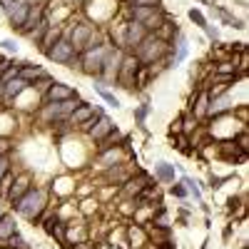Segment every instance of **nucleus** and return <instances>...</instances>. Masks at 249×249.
Instances as JSON below:
<instances>
[{"label": "nucleus", "mask_w": 249, "mask_h": 249, "mask_svg": "<svg viewBox=\"0 0 249 249\" xmlns=\"http://www.w3.org/2000/svg\"><path fill=\"white\" fill-rule=\"evenodd\" d=\"M15 212L20 214V217H25V219H30V222H40V217H43V212H45V190H30L20 197L15 204Z\"/></svg>", "instance_id": "nucleus-1"}, {"label": "nucleus", "mask_w": 249, "mask_h": 249, "mask_svg": "<svg viewBox=\"0 0 249 249\" xmlns=\"http://www.w3.org/2000/svg\"><path fill=\"white\" fill-rule=\"evenodd\" d=\"M167 53H170V43H164L155 33H147L142 37V43L135 48V57L142 65H155V60H162Z\"/></svg>", "instance_id": "nucleus-2"}, {"label": "nucleus", "mask_w": 249, "mask_h": 249, "mask_svg": "<svg viewBox=\"0 0 249 249\" xmlns=\"http://www.w3.org/2000/svg\"><path fill=\"white\" fill-rule=\"evenodd\" d=\"M45 57L53 60V62H60V65H68L72 70H80V53L70 45V40L65 35H62L60 40H55V43L48 48Z\"/></svg>", "instance_id": "nucleus-3"}, {"label": "nucleus", "mask_w": 249, "mask_h": 249, "mask_svg": "<svg viewBox=\"0 0 249 249\" xmlns=\"http://www.w3.org/2000/svg\"><path fill=\"white\" fill-rule=\"evenodd\" d=\"M110 48L112 45H97V48H90L85 53H80V70L85 75H92V77H100L102 75V68H105V60L110 55Z\"/></svg>", "instance_id": "nucleus-4"}, {"label": "nucleus", "mask_w": 249, "mask_h": 249, "mask_svg": "<svg viewBox=\"0 0 249 249\" xmlns=\"http://www.w3.org/2000/svg\"><path fill=\"white\" fill-rule=\"evenodd\" d=\"M142 65V62L135 57V53H124L122 55V62H120V70H117V82L122 88L132 90V82H135V72L137 68Z\"/></svg>", "instance_id": "nucleus-5"}, {"label": "nucleus", "mask_w": 249, "mask_h": 249, "mask_svg": "<svg viewBox=\"0 0 249 249\" xmlns=\"http://www.w3.org/2000/svg\"><path fill=\"white\" fill-rule=\"evenodd\" d=\"M28 13H30V0H15L13 5L5 8V15L10 20V28L20 30L25 25V20H28Z\"/></svg>", "instance_id": "nucleus-6"}, {"label": "nucleus", "mask_w": 249, "mask_h": 249, "mask_svg": "<svg viewBox=\"0 0 249 249\" xmlns=\"http://www.w3.org/2000/svg\"><path fill=\"white\" fill-rule=\"evenodd\" d=\"M43 100H48V102H65V100H80V95H77L75 88L65 85V82H53Z\"/></svg>", "instance_id": "nucleus-7"}, {"label": "nucleus", "mask_w": 249, "mask_h": 249, "mask_svg": "<svg viewBox=\"0 0 249 249\" xmlns=\"http://www.w3.org/2000/svg\"><path fill=\"white\" fill-rule=\"evenodd\" d=\"M122 50H115L110 48V55L105 60V68H102V75L100 80H105V82H117V70H120V62H122Z\"/></svg>", "instance_id": "nucleus-8"}, {"label": "nucleus", "mask_w": 249, "mask_h": 249, "mask_svg": "<svg viewBox=\"0 0 249 249\" xmlns=\"http://www.w3.org/2000/svg\"><path fill=\"white\" fill-rule=\"evenodd\" d=\"M147 184H150V175H147V172H140L137 177H127V179L122 182V192L127 195V197H135V195H140Z\"/></svg>", "instance_id": "nucleus-9"}, {"label": "nucleus", "mask_w": 249, "mask_h": 249, "mask_svg": "<svg viewBox=\"0 0 249 249\" xmlns=\"http://www.w3.org/2000/svg\"><path fill=\"white\" fill-rule=\"evenodd\" d=\"M43 18H45V8H43V5H35V3H30V13H28V20H25V25L20 28L18 33L28 37V35H30V33H33V30L37 28V23H40V20H43Z\"/></svg>", "instance_id": "nucleus-10"}, {"label": "nucleus", "mask_w": 249, "mask_h": 249, "mask_svg": "<svg viewBox=\"0 0 249 249\" xmlns=\"http://www.w3.org/2000/svg\"><path fill=\"white\" fill-rule=\"evenodd\" d=\"M45 75H48V70H45V68L33 65V62H28V60L23 62V68L18 70V77H20V80H25L28 85H33V82H37L40 77H45Z\"/></svg>", "instance_id": "nucleus-11"}, {"label": "nucleus", "mask_w": 249, "mask_h": 249, "mask_svg": "<svg viewBox=\"0 0 249 249\" xmlns=\"http://www.w3.org/2000/svg\"><path fill=\"white\" fill-rule=\"evenodd\" d=\"M28 190H30V177H28V175H20V177L8 187V195H5V197H8V202H10V204H15V202H18L20 197H23Z\"/></svg>", "instance_id": "nucleus-12"}, {"label": "nucleus", "mask_w": 249, "mask_h": 249, "mask_svg": "<svg viewBox=\"0 0 249 249\" xmlns=\"http://www.w3.org/2000/svg\"><path fill=\"white\" fill-rule=\"evenodd\" d=\"M234 105L230 102L227 95H219V97H210V107H207V117H222L224 112H230Z\"/></svg>", "instance_id": "nucleus-13"}, {"label": "nucleus", "mask_w": 249, "mask_h": 249, "mask_svg": "<svg viewBox=\"0 0 249 249\" xmlns=\"http://www.w3.org/2000/svg\"><path fill=\"white\" fill-rule=\"evenodd\" d=\"M92 115H95V105H90V102H80V105L70 112L68 122L75 124V127H80V124H82V122H88Z\"/></svg>", "instance_id": "nucleus-14"}, {"label": "nucleus", "mask_w": 249, "mask_h": 249, "mask_svg": "<svg viewBox=\"0 0 249 249\" xmlns=\"http://www.w3.org/2000/svg\"><path fill=\"white\" fill-rule=\"evenodd\" d=\"M112 130H115V122H112V120L105 115V117H97V122L92 124V130H90L88 135H90L95 142H100V140H105V137H107Z\"/></svg>", "instance_id": "nucleus-15"}, {"label": "nucleus", "mask_w": 249, "mask_h": 249, "mask_svg": "<svg viewBox=\"0 0 249 249\" xmlns=\"http://www.w3.org/2000/svg\"><path fill=\"white\" fill-rule=\"evenodd\" d=\"M28 88V82L25 80H20V77H13V80H8L3 88H0V92H3V97H5V102H10L13 97H18L20 92H23Z\"/></svg>", "instance_id": "nucleus-16"}, {"label": "nucleus", "mask_w": 249, "mask_h": 249, "mask_svg": "<svg viewBox=\"0 0 249 249\" xmlns=\"http://www.w3.org/2000/svg\"><path fill=\"white\" fill-rule=\"evenodd\" d=\"M212 13L222 20L224 25H230V28H237V30H244V28H247V25H244V20H237L230 10H224V8H219V5H214V3H212Z\"/></svg>", "instance_id": "nucleus-17"}, {"label": "nucleus", "mask_w": 249, "mask_h": 249, "mask_svg": "<svg viewBox=\"0 0 249 249\" xmlns=\"http://www.w3.org/2000/svg\"><path fill=\"white\" fill-rule=\"evenodd\" d=\"M155 177L160 182H175V164L170 162H157L155 164Z\"/></svg>", "instance_id": "nucleus-18"}, {"label": "nucleus", "mask_w": 249, "mask_h": 249, "mask_svg": "<svg viewBox=\"0 0 249 249\" xmlns=\"http://www.w3.org/2000/svg\"><path fill=\"white\" fill-rule=\"evenodd\" d=\"M13 232H18V227H15V217L5 212L3 217H0V242H5Z\"/></svg>", "instance_id": "nucleus-19"}, {"label": "nucleus", "mask_w": 249, "mask_h": 249, "mask_svg": "<svg viewBox=\"0 0 249 249\" xmlns=\"http://www.w3.org/2000/svg\"><path fill=\"white\" fill-rule=\"evenodd\" d=\"M150 65H140L137 68V72H135V82H132V85L137 88V90H142L144 85H147V82H150Z\"/></svg>", "instance_id": "nucleus-20"}, {"label": "nucleus", "mask_w": 249, "mask_h": 249, "mask_svg": "<svg viewBox=\"0 0 249 249\" xmlns=\"http://www.w3.org/2000/svg\"><path fill=\"white\" fill-rule=\"evenodd\" d=\"M3 244H5L8 249H30V247H28V242H25V237L20 234V232H13V234H10V237L3 242Z\"/></svg>", "instance_id": "nucleus-21"}, {"label": "nucleus", "mask_w": 249, "mask_h": 249, "mask_svg": "<svg viewBox=\"0 0 249 249\" xmlns=\"http://www.w3.org/2000/svg\"><path fill=\"white\" fill-rule=\"evenodd\" d=\"M182 184L187 187V195H192V197L197 199V204H202V190H199L197 179H192V177H184V179H182Z\"/></svg>", "instance_id": "nucleus-22"}, {"label": "nucleus", "mask_w": 249, "mask_h": 249, "mask_svg": "<svg viewBox=\"0 0 249 249\" xmlns=\"http://www.w3.org/2000/svg\"><path fill=\"white\" fill-rule=\"evenodd\" d=\"M92 88H95V92H97L102 100H105L110 107H120V100H117V97H115V95H112V92H110L105 85H92Z\"/></svg>", "instance_id": "nucleus-23"}, {"label": "nucleus", "mask_w": 249, "mask_h": 249, "mask_svg": "<svg viewBox=\"0 0 249 249\" xmlns=\"http://www.w3.org/2000/svg\"><path fill=\"white\" fill-rule=\"evenodd\" d=\"M175 147H177L182 155H187V157L195 155V147H190V137L182 135V132H177V144H175Z\"/></svg>", "instance_id": "nucleus-24"}, {"label": "nucleus", "mask_w": 249, "mask_h": 249, "mask_svg": "<svg viewBox=\"0 0 249 249\" xmlns=\"http://www.w3.org/2000/svg\"><path fill=\"white\" fill-rule=\"evenodd\" d=\"M179 130H182V135H190L192 130H197V117L190 112V115H184L182 120H179Z\"/></svg>", "instance_id": "nucleus-25"}, {"label": "nucleus", "mask_w": 249, "mask_h": 249, "mask_svg": "<svg viewBox=\"0 0 249 249\" xmlns=\"http://www.w3.org/2000/svg\"><path fill=\"white\" fill-rule=\"evenodd\" d=\"M50 237H55L62 247H68V224H62V222L55 224V227H53V232H50Z\"/></svg>", "instance_id": "nucleus-26"}, {"label": "nucleus", "mask_w": 249, "mask_h": 249, "mask_svg": "<svg viewBox=\"0 0 249 249\" xmlns=\"http://www.w3.org/2000/svg\"><path fill=\"white\" fill-rule=\"evenodd\" d=\"M214 72H217V75H234V72H237V60L219 62V65H214Z\"/></svg>", "instance_id": "nucleus-27"}, {"label": "nucleus", "mask_w": 249, "mask_h": 249, "mask_svg": "<svg viewBox=\"0 0 249 249\" xmlns=\"http://www.w3.org/2000/svg\"><path fill=\"white\" fill-rule=\"evenodd\" d=\"M152 224H155V227H170V217H167V212H164L162 207L152 214Z\"/></svg>", "instance_id": "nucleus-28"}, {"label": "nucleus", "mask_w": 249, "mask_h": 249, "mask_svg": "<svg viewBox=\"0 0 249 249\" xmlns=\"http://www.w3.org/2000/svg\"><path fill=\"white\" fill-rule=\"evenodd\" d=\"M234 144H237V147H239L242 152H247V150H249V130H247V127L234 137Z\"/></svg>", "instance_id": "nucleus-29"}, {"label": "nucleus", "mask_w": 249, "mask_h": 249, "mask_svg": "<svg viewBox=\"0 0 249 249\" xmlns=\"http://www.w3.org/2000/svg\"><path fill=\"white\" fill-rule=\"evenodd\" d=\"M187 15H190V20H192V23H195L199 30H204V25H207V18L202 15V10H195V8H192V10L187 13Z\"/></svg>", "instance_id": "nucleus-30"}, {"label": "nucleus", "mask_w": 249, "mask_h": 249, "mask_svg": "<svg viewBox=\"0 0 249 249\" xmlns=\"http://www.w3.org/2000/svg\"><path fill=\"white\" fill-rule=\"evenodd\" d=\"M53 82H55V80H53V77H50V72H48L45 77H40L37 82H33V85H35V88H37L40 92H43V97H45V92L50 90V85H53Z\"/></svg>", "instance_id": "nucleus-31"}, {"label": "nucleus", "mask_w": 249, "mask_h": 249, "mask_svg": "<svg viewBox=\"0 0 249 249\" xmlns=\"http://www.w3.org/2000/svg\"><path fill=\"white\" fill-rule=\"evenodd\" d=\"M147 115H150V105L144 102V105H140V107L135 110V122H137V124H144V117H147Z\"/></svg>", "instance_id": "nucleus-32"}, {"label": "nucleus", "mask_w": 249, "mask_h": 249, "mask_svg": "<svg viewBox=\"0 0 249 249\" xmlns=\"http://www.w3.org/2000/svg\"><path fill=\"white\" fill-rule=\"evenodd\" d=\"M170 195H175L177 199H184V197H187V187H184L182 182H175V184L170 187Z\"/></svg>", "instance_id": "nucleus-33"}, {"label": "nucleus", "mask_w": 249, "mask_h": 249, "mask_svg": "<svg viewBox=\"0 0 249 249\" xmlns=\"http://www.w3.org/2000/svg\"><path fill=\"white\" fill-rule=\"evenodd\" d=\"M10 172V157L8 155H0V182H3V177Z\"/></svg>", "instance_id": "nucleus-34"}, {"label": "nucleus", "mask_w": 249, "mask_h": 249, "mask_svg": "<svg viewBox=\"0 0 249 249\" xmlns=\"http://www.w3.org/2000/svg\"><path fill=\"white\" fill-rule=\"evenodd\" d=\"M204 33H207V37H210L212 43H217V40H219V28H217V25L207 23V25H204Z\"/></svg>", "instance_id": "nucleus-35"}, {"label": "nucleus", "mask_w": 249, "mask_h": 249, "mask_svg": "<svg viewBox=\"0 0 249 249\" xmlns=\"http://www.w3.org/2000/svg\"><path fill=\"white\" fill-rule=\"evenodd\" d=\"M0 48H3L5 53H18V43H15L13 37H5L3 43H0Z\"/></svg>", "instance_id": "nucleus-36"}, {"label": "nucleus", "mask_w": 249, "mask_h": 249, "mask_svg": "<svg viewBox=\"0 0 249 249\" xmlns=\"http://www.w3.org/2000/svg\"><path fill=\"white\" fill-rule=\"evenodd\" d=\"M55 224H60V217H57V214L48 217V222H45V232H48V234L53 232V227H55Z\"/></svg>", "instance_id": "nucleus-37"}, {"label": "nucleus", "mask_w": 249, "mask_h": 249, "mask_svg": "<svg viewBox=\"0 0 249 249\" xmlns=\"http://www.w3.org/2000/svg\"><path fill=\"white\" fill-rule=\"evenodd\" d=\"M227 179H230V177H210V187H212V190H219L222 182H227Z\"/></svg>", "instance_id": "nucleus-38"}, {"label": "nucleus", "mask_w": 249, "mask_h": 249, "mask_svg": "<svg viewBox=\"0 0 249 249\" xmlns=\"http://www.w3.org/2000/svg\"><path fill=\"white\" fill-rule=\"evenodd\" d=\"M13 3H15V0H0V5H3V10H5L8 5H13Z\"/></svg>", "instance_id": "nucleus-39"}, {"label": "nucleus", "mask_w": 249, "mask_h": 249, "mask_svg": "<svg viewBox=\"0 0 249 249\" xmlns=\"http://www.w3.org/2000/svg\"><path fill=\"white\" fill-rule=\"evenodd\" d=\"M5 152H8V144H5V142H0V155H5Z\"/></svg>", "instance_id": "nucleus-40"}, {"label": "nucleus", "mask_w": 249, "mask_h": 249, "mask_svg": "<svg viewBox=\"0 0 249 249\" xmlns=\"http://www.w3.org/2000/svg\"><path fill=\"white\" fill-rule=\"evenodd\" d=\"M3 214H5V204H3V202H0V217H3Z\"/></svg>", "instance_id": "nucleus-41"}, {"label": "nucleus", "mask_w": 249, "mask_h": 249, "mask_svg": "<svg viewBox=\"0 0 249 249\" xmlns=\"http://www.w3.org/2000/svg\"><path fill=\"white\" fill-rule=\"evenodd\" d=\"M199 3H204V5H212V3H210V0H199Z\"/></svg>", "instance_id": "nucleus-42"}, {"label": "nucleus", "mask_w": 249, "mask_h": 249, "mask_svg": "<svg viewBox=\"0 0 249 249\" xmlns=\"http://www.w3.org/2000/svg\"><path fill=\"white\" fill-rule=\"evenodd\" d=\"M127 3H130V0H127Z\"/></svg>", "instance_id": "nucleus-43"}]
</instances>
